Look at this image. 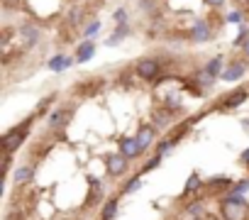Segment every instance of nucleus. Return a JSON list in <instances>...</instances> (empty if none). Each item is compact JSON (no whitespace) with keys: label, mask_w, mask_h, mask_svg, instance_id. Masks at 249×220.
<instances>
[{"label":"nucleus","mask_w":249,"mask_h":220,"mask_svg":"<svg viewBox=\"0 0 249 220\" xmlns=\"http://www.w3.org/2000/svg\"><path fill=\"white\" fill-rule=\"evenodd\" d=\"M39 113H35V115H30L27 120H22L18 128H13L10 132H5L3 135V147H5V154H13L25 140H27V135H30V128H32V123H35V118H37Z\"/></svg>","instance_id":"1"},{"label":"nucleus","mask_w":249,"mask_h":220,"mask_svg":"<svg viewBox=\"0 0 249 220\" xmlns=\"http://www.w3.org/2000/svg\"><path fill=\"white\" fill-rule=\"evenodd\" d=\"M220 215H222V220H247L249 218V203L237 201L232 196H225L220 201Z\"/></svg>","instance_id":"2"},{"label":"nucleus","mask_w":249,"mask_h":220,"mask_svg":"<svg viewBox=\"0 0 249 220\" xmlns=\"http://www.w3.org/2000/svg\"><path fill=\"white\" fill-rule=\"evenodd\" d=\"M215 32H217V27H215L208 18H200V20L193 22V27H191V32H188V39L196 42V44H205V42H210V39L215 37Z\"/></svg>","instance_id":"3"},{"label":"nucleus","mask_w":249,"mask_h":220,"mask_svg":"<svg viewBox=\"0 0 249 220\" xmlns=\"http://www.w3.org/2000/svg\"><path fill=\"white\" fill-rule=\"evenodd\" d=\"M105 169L112 179L117 176H124L130 171V159L124 157L122 152H112V154H105Z\"/></svg>","instance_id":"4"},{"label":"nucleus","mask_w":249,"mask_h":220,"mask_svg":"<svg viewBox=\"0 0 249 220\" xmlns=\"http://www.w3.org/2000/svg\"><path fill=\"white\" fill-rule=\"evenodd\" d=\"M39 27L37 25H32V22H25V25H20L18 27V42L22 44V49H32L37 42H39Z\"/></svg>","instance_id":"5"},{"label":"nucleus","mask_w":249,"mask_h":220,"mask_svg":"<svg viewBox=\"0 0 249 220\" xmlns=\"http://www.w3.org/2000/svg\"><path fill=\"white\" fill-rule=\"evenodd\" d=\"M135 71H137L140 78H147V81L159 78V73H161V61H159V59H140V61L135 64Z\"/></svg>","instance_id":"6"},{"label":"nucleus","mask_w":249,"mask_h":220,"mask_svg":"<svg viewBox=\"0 0 249 220\" xmlns=\"http://www.w3.org/2000/svg\"><path fill=\"white\" fill-rule=\"evenodd\" d=\"M247 95H249V91L247 88H237V91H230L227 95H222L217 103H215V108L217 110H232V108H237V105H242L244 100H247Z\"/></svg>","instance_id":"7"},{"label":"nucleus","mask_w":249,"mask_h":220,"mask_svg":"<svg viewBox=\"0 0 249 220\" xmlns=\"http://www.w3.org/2000/svg\"><path fill=\"white\" fill-rule=\"evenodd\" d=\"M244 73H247V61L237 59V61H230V64L222 69L220 78H222V81H227V83H232V81H239Z\"/></svg>","instance_id":"8"},{"label":"nucleus","mask_w":249,"mask_h":220,"mask_svg":"<svg viewBox=\"0 0 249 220\" xmlns=\"http://www.w3.org/2000/svg\"><path fill=\"white\" fill-rule=\"evenodd\" d=\"M154 135H157V128H154V125H140V130H137V135H135V140H137V145H140V152H147V149H149Z\"/></svg>","instance_id":"9"},{"label":"nucleus","mask_w":249,"mask_h":220,"mask_svg":"<svg viewBox=\"0 0 249 220\" xmlns=\"http://www.w3.org/2000/svg\"><path fill=\"white\" fill-rule=\"evenodd\" d=\"M69 123H71V110H66V108H64V110H54L52 118H49V128H52V130H56V128L64 130Z\"/></svg>","instance_id":"10"},{"label":"nucleus","mask_w":249,"mask_h":220,"mask_svg":"<svg viewBox=\"0 0 249 220\" xmlns=\"http://www.w3.org/2000/svg\"><path fill=\"white\" fill-rule=\"evenodd\" d=\"M93 54H95V44H93V39H83V42L76 47V61H78V64L90 61Z\"/></svg>","instance_id":"11"},{"label":"nucleus","mask_w":249,"mask_h":220,"mask_svg":"<svg viewBox=\"0 0 249 220\" xmlns=\"http://www.w3.org/2000/svg\"><path fill=\"white\" fill-rule=\"evenodd\" d=\"M120 152L127 157V159H135V157L142 154V152H140V145H137L135 137H122V140H120Z\"/></svg>","instance_id":"12"},{"label":"nucleus","mask_w":249,"mask_h":220,"mask_svg":"<svg viewBox=\"0 0 249 220\" xmlns=\"http://www.w3.org/2000/svg\"><path fill=\"white\" fill-rule=\"evenodd\" d=\"M83 22H86V10L78 8V5H73V8L66 13V25H69L71 30H78Z\"/></svg>","instance_id":"13"},{"label":"nucleus","mask_w":249,"mask_h":220,"mask_svg":"<svg viewBox=\"0 0 249 220\" xmlns=\"http://www.w3.org/2000/svg\"><path fill=\"white\" fill-rule=\"evenodd\" d=\"M174 115H176V113H174V108H169V105H166V108H161V110H154L152 123H154L157 128H166V125L174 120Z\"/></svg>","instance_id":"14"},{"label":"nucleus","mask_w":249,"mask_h":220,"mask_svg":"<svg viewBox=\"0 0 249 220\" xmlns=\"http://www.w3.org/2000/svg\"><path fill=\"white\" fill-rule=\"evenodd\" d=\"M130 32H132L130 22L117 25V27H115V32H112V37H110V39H105V44H107V47H115V44H120L122 39H127V37H130Z\"/></svg>","instance_id":"15"},{"label":"nucleus","mask_w":249,"mask_h":220,"mask_svg":"<svg viewBox=\"0 0 249 220\" xmlns=\"http://www.w3.org/2000/svg\"><path fill=\"white\" fill-rule=\"evenodd\" d=\"M35 179V164H25V166H18L15 169V183H27Z\"/></svg>","instance_id":"16"},{"label":"nucleus","mask_w":249,"mask_h":220,"mask_svg":"<svg viewBox=\"0 0 249 220\" xmlns=\"http://www.w3.org/2000/svg\"><path fill=\"white\" fill-rule=\"evenodd\" d=\"M69 66H71V59L66 54H56V56L49 59V69L52 71H66Z\"/></svg>","instance_id":"17"},{"label":"nucleus","mask_w":249,"mask_h":220,"mask_svg":"<svg viewBox=\"0 0 249 220\" xmlns=\"http://www.w3.org/2000/svg\"><path fill=\"white\" fill-rule=\"evenodd\" d=\"M117 210H120V203H117V198H110L105 205H103V213H100V220H115V215H117Z\"/></svg>","instance_id":"18"},{"label":"nucleus","mask_w":249,"mask_h":220,"mask_svg":"<svg viewBox=\"0 0 249 220\" xmlns=\"http://www.w3.org/2000/svg\"><path fill=\"white\" fill-rule=\"evenodd\" d=\"M103 186H100V181H95V179H90V193H88V201H86V205L90 208V205H95L100 198H103V191H100Z\"/></svg>","instance_id":"19"},{"label":"nucleus","mask_w":249,"mask_h":220,"mask_svg":"<svg viewBox=\"0 0 249 220\" xmlns=\"http://www.w3.org/2000/svg\"><path fill=\"white\" fill-rule=\"evenodd\" d=\"M222 61H225V59L217 54L215 59H210V61L205 64V71H208L213 78H220V73H222Z\"/></svg>","instance_id":"20"},{"label":"nucleus","mask_w":249,"mask_h":220,"mask_svg":"<svg viewBox=\"0 0 249 220\" xmlns=\"http://www.w3.org/2000/svg\"><path fill=\"white\" fill-rule=\"evenodd\" d=\"M137 3V8L144 13V15H149V18H157L159 13H157V0H135Z\"/></svg>","instance_id":"21"},{"label":"nucleus","mask_w":249,"mask_h":220,"mask_svg":"<svg viewBox=\"0 0 249 220\" xmlns=\"http://www.w3.org/2000/svg\"><path fill=\"white\" fill-rule=\"evenodd\" d=\"M198 186H200V176H198V171H196V174H191V176H188V181H186V186H183V196L196 193V191H198Z\"/></svg>","instance_id":"22"},{"label":"nucleus","mask_w":249,"mask_h":220,"mask_svg":"<svg viewBox=\"0 0 249 220\" xmlns=\"http://www.w3.org/2000/svg\"><path fill=\"white\" fill-rule=\"evenodd\" d=\"M161 159H164V154H154V157H152V159H149V162L142 166V171H137V174L142 176V174H149V171H154V169L161 164Z\"/></svg>","instance_id":"23"},{"label":"nucleus","mask_w":249,"mask_h":220,"mask_svg":"<svg viewBox=\"0 0 249 220\" xmlns=\"http://www.w3.org/2000/svg\"><path fill=\"white\" fill-rule=\"evenodd\" d=\"M100 27H103V25H100V20H93V22L83 30V35H81V37H83V39H93V37H95V32H100Z\"/></svg>","instance_id":"24"},{"label":"nucleus","mask_w":249,"mask_h":220,"mask_svg":"<svg viewBox=\"0 0 249 220\" xmlns=\"http://www.w3.org/2000/svg\"><path fill=\"white\" fill-rule=\"evenodd\" d=\"M142 188V181H140V174L135 176V179H130L127 181V186H124V191L122 193H135V191H140Z\"/></svg>","instance_id":"25"},{"label":"nucleus","mask_w":249,"mask_h":220,"mask_svg":"<svg viewBox=\"0 0 249 220\" xmlns=\"http://www.w3.org/2000/svg\"><path fill=\"white\" fill-rule=\"evenodd\" d=\"M174 145H176V142H174L171 137H169V140H161V142L157 145V154H169V149H171Z\"/></svg>","instance_id":"26"},{"label":"nucleus","mask_w":249,"mask_h":220,"mask_svg":"<svg viewBox=\"0 0 249 220\" xmlns=\"http://www.w3.org/2000/svg\"><path fill=\"white\" fill-rule=\"evenodd\" d=\"M247 39H249V27L242 25V27H239V35H237V39H234V47H242Z\"/></svg>","instance_id":"27"},{"label":"nucleus","mask_w":249,"mask_h":220,"mask_svg":"<svg viewBox=\"0 0 249 220\" xmlns=\"http://www.w3.org/2000/svg\"><path fill=\"white\" fill-rule=\"evenodd\" d=\"M203 208H205V203H203V201H196V203L188 205V213H191V215H203Z\"/></svg>","instance_id":"28"},{"label":"nucleus","mask_w":249,"mask_h":220,"mask_svg":"<svg viewBox=\"0 0 249 220\" xmlns=\"http://www.w3.org/2000/svg\"><path fill=\"white\" fill-rule=\"evenodd\" d=\"M115 22L117 25H124V22H127V10H124V8H120V10H115Z\"/></svg>","instance_id":"29"},{"label":"nucleus","mask_w":249,"mask_h":220,"mask_svg":"<svg viewBox=\"0 0 249 220\" xmlns=\"http://www.w3.org/2000/svg\"><path fill=\"white\" fill-rule=\"evenodd\" d=\"M225 20H227V22H234V25H239V22H242V13H239V10H232V13H230Z\"/></svg>","instance_id":"30"},{"label":"nucleus","mask_w":249,"mask_h":220,"mask_svg":"<svg viewBox=\"0 0 249 220\" xmlns=\"http://www.w3.org/2000/svg\"><path fill=\"white\" fill-rule=\"evenodd\" d=\"M205 3H208L210 8H215V10H220V8L225 5V0H205Z\"/></svg>","instance_id":"31"},{"label":"nucleus","mask_w":249,"mask_h":220,"mask_svg":"<svg viewBox=\"0 0 249 220\" xmlns=\"http://www.w3.org/2000/svg\"><path fill=\"white\" fill-rule=\"evenodd\" d=\"M239 162H242V164H249V149H247V152L239 157Z\"/></svg>","instance_id":"32"},{"label":"nucleus","mask_w":249,"mask_h":220,"mask_svg":"<svg viewBox=\"0 0 249 220\" xmlns=\"http://www.w3.org/2000/svg\"><path fill=\"white\" fill-rule=\"evenodd\" d=\"M242 52H244V56H247V59H249V39H247V42H244V44H242Z\"/></svg>","instance_id":"33"}]
</instances>
